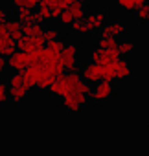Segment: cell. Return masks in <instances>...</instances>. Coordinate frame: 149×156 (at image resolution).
<instances>
[{
	"mask_svg": "<svg viewBox=\"0 0 149 156\" xmlns=\"http://www.w3.org/2000/svg\"><path fill=\"white\" fill-rule=\"evenodd\" d=\"M81 79V73L79 70H68V73H61L57 79L53 81V85L48 88V92L55 98H64L68 92L74 90V87H76V83Z\"/></svg>",
	"mask_w": 149,
	"mask_h": 156,
	"instance_id": "1",
	"label": "cell"
},
{
	"mask_svg": "<svg viewBox=\"0 0 149 156\" xmlns=\"http://www.w3.org/2000/svg\"><path fill=\"white\" fill-rule=\"evenodd\" d=\"M116 96V87L114 83L111 81H100L96 83L92 88H90V94H89V99L96 105H105L109 103L112 98Z\"/></svg>",
	"mask_w": 149,
	"mask_h": 156,
	"instance_id": "2",
	"label": "cell"
},
{
	"mask_svg": "<svg viewBox=\"0 0 149 156\" xmlns=\"http://www.w3.org/2000/svg\"><path fill=\"white\" fill-rule=\"evenodd\" d=\"M37 62V53H28V51H20L15 50L9 57H6V66L11 72H24L30 64Z\"/></svg>",
	"mask_w": 149,
	"mask_h": 156,
	"instance_id": "3",
	"label": "cell"
},
{
	"mask_svg": "<svg viewBox=\"0 0 149 156\" xmlns=\"http://www.w3.org/2000/svg\"><path fill=\"white\" fill-rule=\"evenodd\" d=\"M59 61H61L63 68L76 70L78 68V61H79V46L74 44V42H66L63 46V50L59 51Z\"/></svg>",
	"mask_w": 149,
	"mask_h": 156,
	"instance_id": "4",
	"label": "cell"
},
{
	"mask_svg": "<svg viewBox=\"0 0 149 156\" xmlns=\"http://www.w3.org/2000/svg\"><path fill=\"white\" fill-rule=\"evenodd\" d=\"M63 99V108L64 110H68V112H72V114H78V112H81L85 107H87V103H89V96H85V94H79V92H76V90H72V92H68L64 98H61Z\"/></svg>",
	"mask_w": 149,
	"mask_h": 156,
	"instance_id": "5",
	"label": "cell"
},
{
	"mask_svg": "<svg viewBox=\"0 0 149 156\" xmlns=\"http://www.w3.org/2000/svg\"><path fill=\"white\" fill-rule=\"evenodd\" d=\"M107 19H109V11L103 9V8H98V9L87 11L83 22H85L89 33H94V31H100V30H101V26L107 22Z\"/></svg>",
	"mask_w": 149,
	"mask_h": 156,
	"instance_id": "6",
	"label": "cell"
},
{
	"mask_svg": "<svg viewBox=\"0 0 149 156\" xmlns=\"http://www.w3.org/2000/svg\"><path fill=\"white\" fill-rule=\"evenodd\" d=\"M22 77H24V87L28 88H39L42 77H44V68L41 64H30L24 72H22Z\"/></svg>",
	"mask_w": 149,
	"mask_h": 156,
	"instance_id": "7",
	"label": "cell"
},
{
	"mask_svg": "<svg viewBox=\"0 0 149 156\" xmlns=\"http://www.w3.org/2000/svg\"><path fill=\"white\" fill-rule=\"evenodd\" d=\"M15 44H17V48H19L20 51L37 53V51H41V50L46 46V41H44L42 35H41V37H26V35H22Z\"/></svg>",
	"mask_w": 149,
	"mask_h": 156,
	"instance_id": "8",
	"label": "cell"
},
{
	"mask_svg": "<svg viewBox=\"0 0 149 156\" xmlns=\"http://www.w3.org/2000/svg\"><path fill=\"white\" fill-rule=\"evenodd\" d=\"M103 70H105V66L96 64V62H89L83 66V70L79 73H81L83 81H87L89 85H96V83L103 81Z\"/></svg>",
	"mask_w": 149,
	"mask_h": 156,
	"instance_id": "9",
	"label": "cell"
},
{
	"mask_svg": "<svg viewBox=\"0 0 149 156\" xmlns=\"http://www.w3.org/2000/svg\"><path fill=\"white\" fill-rule=\"evenodd\" d=\"M118 59H120V55H118L116 50H101V48H96V50L90 51V61L96 62V64H101V66H111Z\"/></svg>",
	"mask_w": 149,
	"mask_h": 156,
	"instance_id": "10",
	"label": "cell"
},
{
	"mask_svg": "<svg viewBox=\"0 0 149 156\" xmlns=\"http://www.w3.org/2000/svg\"><path fill=\"white\" fill-rule=\"evenodd\" d=\"M111 70H112V75H114V81H127L133 77V66L129 64V61H125L122 57L116 62L111 64Z\"/></svg>",
	"mask_w": 149,
	"mask_h": 156,
	"instance_id": "11",
	"label": "cell"
},
{
	"mask_svg": "<svg viewBox=\"0 0 149 156\" xmlns=\"http://www.w3.org/2000/svg\"><path fill=\"white\" fill-rule=\"evenodd\" d=\"M15 50H17L15 41H13L11 35L8 33L6 26L0 24V55H2V57H9Z\"/></svg>",
	"mask_w": 149,
	"mask_h": 156,
	"instance_id": "12",
	"label": "cell"
},
{
	"mask_svg": "<svg viewBox=\"0 0 149 156\" xmlns=\"http://www.w3.org/2000/svg\"><path fill=\"white\" fill-rule=\"evenodd\" d=\"M127 31V26L120 20H111V22H105L100 30V37H122L123 33Z\"/></svg>",
	"mask_w": 149,
	"mask_h": 156,
	"instance_id": "13",
	"label": "cell"
},
{
	"mask_svg": "<svg viewBox=\"0 0 149 156\" xmlns=\"http://www.w3.org/2000/svg\"><path fill=\"white\" fill-rule=\"evenodd\" d=\"M30 94V88L20 85V87H9V103L13 105H20Z\"/></svg>",
	"mask_w": 149,
	"mask_h": 156,
	"instance_id": "14",
	"label": "cell"
},
{
	"mask_svg": "<svg viewBox=\"0 0 149 156\" xmlns=\"http://www.w3.org/2000/svg\"><path fill=\"white\" fill-rule=\"evenodd\" d=\"M20 30H22V35H26V37H41V35H42V31H44L42 24L31 22V20L22 22V24H20Z\"/></svg>",
	"mask_w": 149,
	"mask_h": 156,
	"instance_id": "15",
	"label": "cell"
},
{
	"mask_svg": "<svg viewBox=\"0 0 149 156\" xmlns=\"http://www.w3.org/2000/svg\"><path fill=\"white\" fill-rule=\"evenodd\" d=\"M20 24L22 22H19L17 19H8L6 22H4V26H6V30H8V33L11 35V39L17 42L20 37H22V30H20Z\"/></svg>",
	"mask_w": 149,
	"mask_h": 156,
	"instance_id": "16",
	"label": "cell"
},
{
	"mask_svg": "<svg viewBox=\"0 0 149 156\" xmlns=\"http://www.w3.org/2000/svg\"><path fill=\"white\" fill-rule=\"evenodd\" d=\"M66 11L72 15V19L74 20H83L85 19V15H87V9H85V4H81V2H72L68 8H66Z\"/></svg>",
	"mask_w": 149,
	"mask_h": 156,
	"instance_id": "17",
	"label": "cell"
},
{
	"mask_svg": "<svg viewBox=\"0 0 149 156\" xmlns=\"http://www.w3.org/2000/svg\"><path fill=\"white\" fill-rule=\"evenodd\" d=\"M116 4L122 11L125 13H134V9L142 4H145V0H116Z\"/></svg>",
	"mask_w": 149,
	"mask_h": 156,
	"instance_id": "18",
	"label": "cell"
},
{
	"mask_svg": "<svg viewBox=\"0 0 149 156\" xmlns=\"http://www.w3.org/2000/svg\"><path fill=\"white\" fill-rule=\"evenodd\" d=\"M134 15H136V20L140 24H149V4H142L134 9Z\"/></svg>",
	"mask_w": 149,
	"mask_h": 156,
	"instance_id": "19",
	"label": "cell"
},
{
	"mask_svg": "<svg viewBox=\"0 0 149 156\" xmlns=\"http://www.w3.org/2000/svg\"><path fill=\"white\" fill-rule=\"evenodd\" d=\"M98 48H101V50H116L118 48V39L116 37H100L98 39Z\"/></svg>",
	"mask_w": 149,
	"mask_h": 156,
	"instance_id": "20",
	"label": "cell"
},
{
	"mask_svg": "<svg viewBox=\"0 0 149 156\" xmlns=\"http://www.w3.org/2000/svg\"><path fill=\"white\" fill-rule=\"evenodd\" d=\"M39 2H41V0H11V4H13L15 9H20V8H24V9H33V8L39 6Z\"/></svg>",
	"mask_w": 149,
	"mask_h": 156,
	"instance_id": "21",
	"label": "cell"
},
{
	"mask_svg": "<svg viewBox=\"0 0 149 156\" xmlns=\"http://www.w3.org/2000/svg\"><path fill=\"white\" fill-rule=\"evenodd\" d=\"M134 42L133 41H123V42H118V48H116V51H118V55L122 57V55H129L131 51H134Z\"/></svg>",
	"mask_w": 149,
	"mask_h": 156,
	"instance_id": "22",
	"label": "cell"
},
{
	"mask_svg": "<svg viewBox=\"0 0 149 156\" xmlns=\"http://www.w3.org/2000/svg\"><path fill=\"white\" fill-rule=\"evenodd\" d=\"M70 30H72V33H78V35H89V30L83 20H74L70 24Z\"/></svg>",
	"mask_w": 149,
	"mask_h": 156,
	"instance_id": "23",
	"label": "cell"
},
{
	"mask_svg": "<svg viewBox=\"0 0 149 156\" xmlns=\"http://www.w3.org/2000/svg\"><path fill=\"white\" fill-rule=\"evenodd\" d=\"M42 37H44V41L48 42V41H53V39H59V37H61V31H59L57 28H53V26H50V28H44V31H42Z\"/></svg>",
	"mask_w": 149,
	"mask_h": 156,
	"instance_id": "24",
	"label": "cell"
},
{
	"mask_svg": "<svg viewBox=\"0 0 149 156\" xmlns=\"http://www.w3.org/2000/svg\"><path fill=\"white\" fill-rule=\"evenodd\" d=\"M24 85V77H22V72H15L9 75V79H8V87H20Z\"/></svg>",
	"mask_w": 149,
	"mask_h": 156,
	"instance_id": "25",
	"label": "cell"
},
{
	"mask_svg": "<svg viewBox=\"0 0 149 156\" xmlns=\"http://www.w3.org/2000/svg\"><path fill=\"white\" fill-rule=\"evenodd\" d=\"M9 103V87L8 83L0 81V105H6Z\"/></svg>",
	"mask_w": 149,
	"mask_h": 156,
	"instance_id": "26",
	"label": "cell"
},
{
	"mask_svg": "<svg viewBox=\"0 0 149 156\" xmlns=\"http://www.w3.org/2000/svg\"><path fill=\"white\" fill-rule=\"evenodd\" d=\"M57 20H59V24H61L63 28H70V24L74 22V19H72V15H70V13H68L66 9H64V11H63V13H61V15L57 17Z\"/></svg>",
	"mask_w": 149,
	"mask_h": 156,
	"instance_id": "27",
	"label": "cell"
},
{
	"mask_svg": "<svg viewBox=\"0 0 149 156\" xmlns=\"http://www.w3.org/2000/svg\"><path fill=\"white\" fill-rule=\"evenodd\" d=\"M66 42L59 37V39H53V41H48L46 42V48H50V50H53V51H61L63 50V46H64Z\"/></svg>",
	"mask_w": 149,
	"mask_h": 156,
	"instance_id": "28",
	"label": "cell"
},
{
	"mask_svg": "<svg viewBox=\"0 0 149 156\" xmlns=\"http://www.w3.org/2000/svg\"><path fill=\"white\" fill-rule=\"evenodd\" d=\"M30 17H31V9H24V8L17 9V20L19 22H28V20H31Z\"/></svg>",
	"mask_w": 149,
	"mask_h": 156,
	"instance_id": "29",
	"label": "cell"
},
{
	"mask_svg": "<svg viewBox=\"0 0 149 156\" xmlns=\"http://www.w3.org/2000/svg\"><path fill=\"white\" fill-rule=\"evenodd\" d=\"M39 9V13H41V17H42V22H48V20H52V15H50V9L42 4V2H39V6H37Z\"/></svg>",
	"mask_w": 149,
	"mask_h": 156,
	"instance_id": "30",
	"label": "cell"
},
{
	"mask_svg": "<svg viewBox=\"0 0 149 156\" xmlns=\"http://www.w3.org/2000/svg\"><path fill=\"white\" fill-rule=\"evenodd\" d=\"M103 81H111V83H114V75H112L111 66H105V70H103Z\"/></svg>",
	"mask_w": 149,
	"mask_h": 156,
	"instance_id": "31",
	"label": "cell"
},
{
	"mask_svg": "<svg viewBox=\"0 0 149 156\" xmlns=\"http://www.w3.org/2000/svg\"><path fill=\"white\" fill-rule=\"evenodd\" d=\"M8 19H9V11L4 9V8H0V24H4Z\"/></svg>",
	"mask_w": 149,
	"mask_h": 156,
	"instance_id": "32",
	"label": "cell"
},
{
	"mask_svg": "<svg viewBox=\"0 0 149 156\" xmlns=\"http://www.w3.org/2000/svg\"><path fill=\"white\" fill-rule=\"evenodd\" d=\"M31 22H37V24H42V17H41V13L39 11H31Z\"/></svg>",
	"mask_w": 149,
	"mask_h": 156,
	"instance_id": "33",
	"label": "cell"
},
{
	"mask_svg": "<svg viewBox=\"0 0 149 156\" xmlns=\"http://www.w3.org/2000/svg\"><path fill=\"white\" fill-rule=\"evenodd\" d=\"M6 70H8V66H6V57L0 55V77L6 73Z\"/></svg>",
	"mask_w": 149,
	"mask_h": 156,
	"instance_id": "34",
	"label": "cell"
},
{
	"mask_svg": "<svg viewBox=\"0 0 149 156\" xmlns=\"http://www.w3.org/2000/svg\"><path fill=\"white\" fill-rule=\"evenodd\" d=\"M78 2H81V4H90V2H94V0H78Z\"/></svg>",
	"mask_w": 149,
	"mask_h": 156,
	"instance_id": "35",
	"label": "cell"
},
{
	"mask_svg": "<svg viewBox=\"0 0 149 156\" xmlns=\"http://www.w3.org/2000/svg\"><path fill=\"white\" fill-rule=\"evenodd\" d=\"M147 138H149V127H147Z\"/></svg>",
	"mask_w": 149,
	"mask_h": 156,
	"instance_id": "36",
	"label": "cell"
},
{
	"mask_svg": "<svg viewBox=\"0 0 149 156\" xmlns=\"http://www.w3.org/2000/svg\"><path fill=\"white\" fill-rule=\"evenodd\" d=\"M145 2H147V4H149V0H145Z\"/></svg>",
	"mask_w": 149,
	"mask_h": 156,
	"instance_id": "37",
	"label": "cell"
}]
</instances>
